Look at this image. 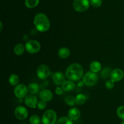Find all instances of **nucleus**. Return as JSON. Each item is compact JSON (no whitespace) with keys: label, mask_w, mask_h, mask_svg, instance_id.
<instances>
[{"label":"nucleus","mask_w":124,"mask_h":124,"mask_svg":"<svg viewBox=\"0 0 124 124\" xmlns=\"http://www.w3.org/2000/svg\"><path fill=\"white\" fill-rule=\"evenodd\" d=\"M39 96L41 100L46 102H50L53 97V93H52V91L50 89H47L42 90L40 92Z\"/></svg>","instance_id":"14"},{"label":"nucleus","mask_w":124,"mask_h":124,"mask_svg":"<svg viewBox=\"0 0 124 124\" xmlns=\"http://www.w3.org/2000/svg\"><path fill=\"white\" fill-rule=\"evenodd\" d=\"M84 83L85 86L92 87L94 86L98 81V76L96 73L92 71H88L83 76L82 79Z\"/></svg>","instance_id":"4"},{"label":"nucleus","mask_w":124,"mask_h":124,"mask_svg":"<svg viewBox=\"0 0 124 124\" xmlns=\"http://www.w3.org/2000/svg\"><path fill=\"white\" fill-rule=\"evenodd\" d=\"M61 86L64 91H66V92H70V91L73 90L76 87V85H75L74 81L71 80H65Z\"/></svg>","instance_id":"15"},{"label":"nucleus","mask_w":124,"mask_h":124,"mask_svg":"<svg viewBox=\"0 0 124 124\" xmlns=\"http://www.w3.org/2000/svg\"><path fill=\"white\" fill-rule=\"evenodd\" d=\"M41 121L40 117L36 114L31 115L29 119V122H30V124H40Z\"/></svg>","instance_id":"26"},{"label":"nucleus","mask_w":124,"mask_h":124,"mask_svg":"<svg viewBox=\"0 0 124 124\" xmlns=\"http://www.w3.org/2000/svg\"><path fill=\"white\" fill-rule=\"evenodd\" d=\"M14 114L18 120H23L26 119L29 115V112L25 107L23 106H18L14 111Z\"/></svg>","instance_id":"9"},{"label":"nucleus","mask_w":124,"mask_h":124,"mask_svg":"<svg viewBox=\"0 0 124 124\" xmlns=\"http://www.w3.org/2000/svg\"><path fill=\"white\" fill-rule=\"evenodd\" d=\"M124 72L120 68H116L112 70L110 77H111V79L114 80L115 82H117V81H121L124 78Z\"/></svg>","instance_id":"11"},{"label":"nucleus","mask_w":124,"mask_h":124,"mask_svg":"<svg viewBox=\"0 0 124 124\" xmlns=\"http://www.w3.org/2000/svg\"><path fill=\"white\" fill-rule=\"evenodd\" d=\"M0 25H1V29H0V31H2V27H2V22H0Z\"/></svg>","instance_id":"33"},{"label":"nucleus","mask_w":124,"mask_h":124,"mask_svg":"<svg viewBox=\"0 0 124 124\" xmlns=\"http://www.w3.org/2000/svg\"><path fill=\"white\" fill-rule=\"evenodd\" d=\"M84 85L83 81H79V82L78 83V85L79 86H82V85Z\"/></svg>","instance_id":"32"},{"label":"nucleus","mask_w":124,"mask_h":124,"mask_svg":"<svg viewBox=\"0 0 124 124\" xmlns=\"http://www.w3.org/2000/svg\"><path fill=\"white\" fill-rule=\"evenodd\" d=\"M90 0H74L73 7L78 12H85L90 7Z\"/></svg>","instance_id":"6"},{"label":"nucleus","mask_w":124,"mask_h":124,"mask_svg":"<svg viewBox=\"0 0 124 124\" xmlns=\"http://www.w3.org/2000/svg\"><path fill=\"white\" fill-rule=\"evenodd\" d=\"M46 107H47V102L42 100L38 101L37 104V108L39 109H40V110H43V109H46Z\"/></svg>","instance_id":"30"},{"label":"nucleus","mask_w":124,"mask_h":124,"mask_svg":"<svg viewBox=\"0 0 124 124\" xmlns=\"http://www.w3.org/2000/svg\"><path fill=\"white\" fill-rule=\"evenodd\" d=\"M39 2V0H25V4L27 7L32 9L36 7Z\"/></svg>","instance_id":"24"},{"label":"nucleus","mask_w":124,"mask_h":124,"mask_svg":"<svg viewBox=\"0 0 124 124\" xmlns=\"http://www.w3.org/2000/svg\"><path fill=\"white\" fill-rule=\"evenodd\" d=\"M38 100L36 96L33 94H28L24 98V103L27 107L30 108H35L37 107Z\"/></svg>","instance_id":"10"},{"label":"nucleus","mask_w":124,"mask_h":124,"mask_svg":"<svg viewBox=\"0 0 124 124\" xmlns=\"http://www.w3.org/2000/svg\"><path fill=\"white\" fill-rule=\"evenodd\" d=\"M25 47L27 52L31 54L38 53L41 49V44L39 42L35 40H29L27 41Z\"/></svg>","instance_id":"5"},{"label":"nucleus","mask_w":124,"mask_h":124,"mask_svg":"<svg viewBox=\"0 0 124 124\" xmlns=\"http://www.w3.org/2000/svg\"><path fill=\"white\" fill-rule=\"evenodd\" d=\"M57 114L53 109H47L42 116V124H56L57 122Z\"/></svg>","instance_id":"3"},{"label":"nucleus","mask_w":124,"mask_h":124,"mask_svg":"<svg viewBox=\"0 0 124 124\" xmlns=\"http://www.w3.org/2000/svg\"><path fill=\"white\" fill-rule=\"evenodd\" d=\"M33 23L36 30L41 32L47 31L50 27L49 19L43 13H37L34 18Z\"/></svg>","instance_id":"2"},{"label":"nucleus","mask_w":124,"mask_h":124,"mask_svg":"<svg viewBox=\"0 0 124 124\" xmlns=\"http://www.w3.org/2000/svg\"><path fill=\"white\" fill-rule=\"evenodd\" d=\"M121 124H124V120H123V121H122V122L121 123Z\"/></svg>","instance_id":"34"},{"label":"nucleus","mask_w":124,"mask_h":124,"mask_svg":"<svg viewBox=\"0 0 124 124\" xmlns=\"http://www.w3.org/2000/svg\"><path fill=\"white\" fill-rule=\"evenodd\" d=\"M115 85V81L113 80L112 79H110L108 80L105 83V86L106 88L108 89H111L114 88Z\"/></svg>","instance_id":"28"},{"label":"nucleus","mask_w":124,"mask_h":124,"mask_svg":"<svg viewBox=\"0 0 124 124\" xmlns=\"http://www.w3.org/2000/svg\"><path fill=\"white\" fill-rule=\"evenodd\" d=\"M111 72H112V70L110 67H105L102 69L100 74L101 77L103 79H107L111 75Z\"/></svg>","instance_id":"21"},{"label":"nucleus","mask_w":124,"mask_h":124,"mask_svg":"<svg viewBox=\"0 0 124 124\" xmlns=\"http://www.w3.org/2000/svg\"><path fill=\"white\" fill-rule=\"evenodd\" d=\"M86 96H85L84 94L79 93L75 97V100H76V104L78 105H82L84 104L85 102Z\"/></svg>","instance_id":"22"},{"label":"nucleus","mask_w":124,"mask_h":124,"mask_svg":"<svg viewBox=\"0 0 124 124\" xmlns=\"http://www.w3.org/2000/svg\"><path fill=\"white\" fill-rule=\"evenodd\" d=\"M90 69L91 71L98 73L102 70V64L98 61H93L90 64Z\"/></svg>","instance_id":"16"},{"label":"nucleus","mask_w":124,"mask_h":124,"mask_svg":"<svg viewBox=\"0 0 124 124\" xmlns=\"http://www.w3.org/2000/svg\"><path fill=\"white\" fill-rule=\"evenodd\" d=\"M50 70L49 67L44 64L39 66L36 71V74L39 79H46L50 75Z\"/></svg>","instance_id":"8"},{"label":"nucleus","mask_w":124,"mask_h":124,"mask_svg":"<svg viewBox=\"0 0 124 124\" xmlns=\"http://www.w3.org/2000/svg\"><path fill=\"white\" fill-rule=\"evenodd\" d=\"M64 102H65V104L69 105V106H73L76 104L75 97L71 96H68L65 97L64 98Z\"/></svg>","instance_id":"25"},{"label":"nucleus","mask_w":124,"mask_h":124,"mask_svg":"<svg viewBox=\"0 0 124 124\" xmlns=\"http://www.w3.org/2000/svg\"><path fill=\"white\" fill-rule=\"evenodd\" d=\"M117 115L120 119L124 120V106H120L116 111Z\"/></svg>","instance_id":"27"},{"label":"nucleus","mask_w":124,"mask_h":124,"mask_svg":"<svg viewBox=\"0 0 124 124\" xmlns=\"http://www.w3.org/2000/svg\"><path fill=\"white\" fill-rule=\"evenodd\" d=\"M8 82L12 86H17L19 82V78L18 75L15 74H11L8 78Z\"/></svg>","instance_id":"20"},{"label":"nucleus","mask_w":124,"mask_h":124,"mask_svg":"<svg viewBox=\"0 0 124 124\" xmlns=\"http://www.w3.org/2000/svg\"><path fill=\"white\" fill-rule=\"evenodd\" d=\"M28 92L30 94H36L39 91V86L36 83H31L27 86Z\"/></svg>","instance_id":"18"},{"label":"nucleus","mask_w":124,"mask_h":124,"mask_svg":"<svg viewBox=\"0 0 124 124\" xmlns=\"http://www.w3.org/2000/svg\"><path fill=\"white\" fill-rule=\"evenodd\" d=\"M58 55L61 58L65 59L70 56V51L69 49L65 47H61L58 51Z\"/></svg>","instance_id":"17"},{"label":"nucleus","mask_w":124,"mask_h":124,"mask_svg":"<svg viewBox=\"0 0 124 124\" xmlns=\"http://www.w3.org/2000/svg\"><path fill=\"white\" fill-rule=\"evenodd\" d=\"M90 3L93 7H99L102 3V0H90Z\"/></svg>","instance_id":"29"},{"label":"nucleus","mask_w":124,"mask_h":124,"mask_svg":"<svg viewBox=\"0 0 124 124\" xmlns=\"http://www.w3.org/2000/svg\"><path fill=\"white\" fill-rule=\"evenodd\" d=\"M52 79L53 82L56 85H62L63 83L65 81V75L60 71L55 72L52 75Z\"/></svg>","instance_id":"12"},{"label":"nucleus","mask_w":124,"mask_h":124,"mask_svg":"<svg viewBox=\"0 0 124 124\" xmlns=\"http://www.w3.org/2000/svg\"><path fill=\"white\" fill-rule=\"evenodd\" d=\"M84 75V69L82 66L77 63H74L69 65L65 71V75L69 80L78 81Z\"/></svg>","instance_id":"1"},{"label":"nucleus","mask_w":124,"mask_h":124,"mask_svg":"<svg viewBox=\"0 0 124 124\" xmlns=\"http://www.w3.org/2000/svg\"><path fill=\"white\" fill-rule=\"evenodd\" d=\"M25 50V47L24 44L21 43H19L15 46L13 49V52L17 55H21L24 53Z\"/></svg>","instance_id":"19"},{"label":"nucleus","mask_w":124,"mask_h":124,"mask_svg":"<svg viewBox=\"0 0 124 124\" xmlns=\"http://www.w3.org/2000/svg\"><path fill=\"white\" fill-rule=\"evenodd\" d=\"M81 111L76 107H72L68 111V117L71 120H77L81 117Z\"/></svg>","instance_id":"13"},{"label":"nucleus","mask_w":124,"mask_h":124,"mask_svg":"<svg viewBox=\"0 0 124 124\" xmlns=\"http://www.w3.org/2000/svg\"><path fill=\"white\" fill-rule=\"evenodd\" d=\"M28 92H28L27 86L24 84H18L14 89L15 95L19 99H23L25 98L28 95Z\"/></svg>","instance_id":"7"},{"label":"nucleus","mask_w":124,"mask_h":124,"mask_svg":"<svg viewBox=\"0 0 124 124\" xmlns=\"http://www.w3.org/2000/svg\"><path fill=\"white\" fill-rule=\"evenodd\" d=\"M63 91H64V89H62V88L58 86L55 89V93L58 96H61L63 94Z\"/></svg>","instance_id":"31"},{"label":"nucleus","mask_w":124,"mask_h":124,"mask_svg":"<svg viewBox=\"0 0 124 124\" xmlns=\"http://www.w3.org/2000/svg\"><path fill=\"white\" fill-rule=\"evenodd\" d=\"M56 124H73V120H71L69 117L62 116L61 117L57 120Z\"/></svg>","instance_id":"23"}]
</instances>
